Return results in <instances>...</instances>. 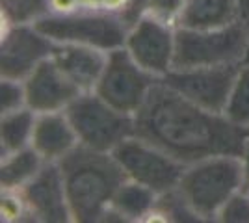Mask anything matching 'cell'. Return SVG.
<instances>
[{
    "mask_svg": "<svg viewBox=\"0 0 249 223\" xmlns=\"http://www.w3.org/2000/svg\"><path fill=\"white\" fill-rule=\"evenodd\" d=\"M136 136L166 151L180 164L216 154H240L248 130L225 114L208 112L160 80L134 116Z\"/></svg>",
    "mask_w": 249,
    "mask_h": 223,
    "instance_id": "obj_1",
    "label": "cell"
},
{
    "mask_svg": "<svg viewBox=\"0 0 249 223\" xmlns=\"http://www.w3.org/2000/svg\"><path fill=\"white\" fill-rule=\"evenodd\" d=\"M108 51L80 45V43H56L52 51V60L67 74L74 86L86 93L95 91L104 67L108 62Z\"/></svg>",
    "mask_w": 249,
    "mask_h": 223,
    "instance_id": "obj_14",
    "label": "cell"
},
{
    "mask_svg": "<svg viewBox=\"0 0 249 223\" xmlns=\"http://www.w3.org/2000/svg\"><path fill=\"white\" fill-rule=\"evenodd\" d=\"M177 30L171 24L142 13L128 28L123 47L143 69L162 80L175 67Z\"/></svg>",
    "mask_w": 249,
    "mask_h": 223,
    "instance_id": "obj_11",
    "label": "cell"
},
{
    "mask_svg": "<svg viewBox=\"0 0 249 223\" xmlns=\"http://www.w3.org/2000/svg\"><path fill=\"white\" fill-rule=\"evenodd\" d=\"M47 0H0V10L6 11L13 21H36L39 19Z\"/></svg>",
    "mask_w": 249,
    "mask_h": 223,
    "instance_id": "obj_24",
    "label": "cell"
},
{
    "mask_svg": "<svg viewBox=\"0 0 249 223\" xmlns=\"http://www.w3.org/2000/svg\"><path fill=\"white\" fill-rule=\"evenodd\" d=\"M240 10V17L244 22H249V0H236Z\"/></svg>",
    "mask_w": 249,
    "mask_h": 223,
    "instance_id": "obj_26",
    "label": "cell"
},
{
    "mask_svg": "<svg viewBox=\"0 0 249 223\" xmlns=\"http://www.w3.org/2000/svg\"><path fill=\"white\" fill-rule=\"evenodd\" d=\"M80 145L101 153H114L124 139L136 134L134 116L108 104L95 91H86L65 110Z\"/></svg>",
    "mask_w": 249,
    "mask_h": 223,
    "instance_id": "obj_5",
    "label": "cell"
},
{
    "mask_svg": "<svg viewBox=\"0 0 249 223\" xmlns=\"http://www.w3.org/2000/svg\"><path fill=\"white\" fill-rule=\"evenodd\" d=\"M78 145H80L78 136L65 110L37 114L32 136V147L41 154L45 162L60 164Z\"/></svg>",
    "mask_w": 249,
    "mask_h": 223,
    "instance_id": "obj_15",
    "label": "cell"
},
{
    "mask_svg": "<svg viewBox=\"0 0 249 223\" xmlns=\"http://www.w3.org/2000/svg\"><path fill=\"white\" fill-rule=\"evenodd\" d=\"M186 0H143V13L178 28Z\"/></svg>",
    "mask_w": 249,
    "mask_h": 223,
    "instance_id": "obj_23",
    "label": "cell"
},
{
    "mask_svg": "<svg viewBox=\"0 0 249 223\" xmlns=\"http://www.w3.org/2000/svg\"><path fill=\"white\" fill-rule=\"evenodd\" d=\"M37 114L32 108L0 114V156L32 145Z\"/></svg>",
    "mask_w": 249,
    "mask_h": 223,
    "instance_id": "obj_19",
    "label": "cell"
},
{
    "mask_svg": "<svg viewBox=\"0 0 249 223\" xmlns=\"http://www.w3.org/2000/svg\"><path fill=\"white\" fill-rule=\"evenodd\" d=\"M242 21L236 0H186L178 28L210 30Z\"/></svg>",
    "mask_w": 249,
    "mask_h": 223,
    "instance_id": "obj_17",
    "label": "cell"
},
{
    "mask_svg": "<svg viewBox=\"0 0 249 223\" xmlns=\"http://www.w3.org/2000/svg\"><path fill=\"white\" fill-rule=\"evenodd\" d=\"M34 22L54 43H80L108 52L123 47L130 28L121 17L101 13L49 15Z\"/></svg>",
    "mask_w": 249,
    "mask_h": 223,
    "instance_id": "obj_7",
    "label": "cell"
},
{
    "mask_svg": "<svg viewBox=\"0 0 249 223\" xmlns=\"http://www.w3.org/2000/svg\"><path fill=\"white\" fill-rule=\"evenodd\" d=\"M248 32H249V22H248ZM246 62H249V41H248V54H246Z\"/></svg>",
    "mask_w": 249,
    "mask_h": 223,
    "instance_id": "obj_28",
    "label": "cell"
},
{
    "mask_svg": "<svg viewBox=\"0 0 249 223\" xmlns=\"http://www.w3.org/2000/svg\"><path fill=\"white\" fill-rule=\"evenodd\" d=\"M248 134H249V128H248Z\"/></svg>",
    "mask_w": 249,
    "mask_h": 223,
    "instance_id": "obj_29",
    "label": "cell"
},
{
    "mask_svg": "<svg viewBox=\"0 0 249 223\" xmlns=\"http://www.w3.org/2000/svg\"><path fill=\"white\" fill-rule=\"evenodd\" d=\"M225 116L234 125L246 130L249 128V62L240 65L225 108Z\"/></svg>",
    "mask_w": 249,
    "mask_h": 223,
    "instance_id": "obj_20",
    "label": "cell"
},
{
    "mask_svg": "<svg viewBox=\"0 0 249 223\" xmlns=\"http://www.w3.org/2000/svg\"><path fill=\"white\" fill-rule=\"evenodd\" d=\"M242 160H244V168H246V181H248L249 179V134H248V141H246V147H244V153H242Z\"/></svg>",
    "mask_w": 249,
    "mask_h": 223,
    "instance_id": "obj_27",
    "label": "cell"
},
{
    "mask_svg": "<svg viewBox=\"0 0 249 223\" xmlns=\"http://www.w3.org/2000/svg\"><path fill=\"white\" fill-rule=\"evenodd\" d=\"M26 87L24 80L0 76V114H8L26 108Z\"/></svg>",
    "mask_w": 249,
    "mask_h": 223,
    "instance_id": "obj_22",
    "label": "cell"
},
{
    "mask_svg": "<svg viewBox=\"0 0 249 223\" xmlns=\"http://www.w3.org/2000/svg\"><path fill=\"white\" fill-rule=\"evenodd\" d=\"M248 41V22L244 21L210 30L178 28L173 69L240 65L246 62Z\"/></svg>",
    "mask_w": 249,
    "mask_h": 223,
    "instance_id": "obj_4",
    "label": "cell"
},
{
    "mask_svg": "<svg viewBox=\"0 0 249 223\" xmlns=\"http://www.w3.org/2000/svg\"><path fill=\"white\" fill-rule=\"evenodd\" d=\"M73 223H103L115 191L126 181L112 153L78 145L60 162Z\"/></svg>",
    "mask_w": 249,
    "mask_h": 223,
    "instance_id": "obj_2",
    "label": "cell"
},
{
    "mask_svg": "<svg viewBox=\"0 0 249 223\" xmlns=\"http://www.w3.org/2000/svg\"><path fill=\"white\" fill-rule=\"evenodd\" d=\"M246 168L240 154H216L188 164L177 186L197 222H218L219 212L244 188Z\"/></svg>",
    "mask_w": 249,
    "mask_h": 223,
    "instance_id": "obj_3",
    "label": "cell"
},
{
    "mask_svg": "<svg viewBox=\"0 0 249 223\" xmlns=\"http://www.w3.org/2000/svg\"><path fill=\"white\" fill-rule=\"evenodd\" d=\"M112 154L119 162L126 179L155 190L158 195L177 190L182 171L186 168L166 151L136 134L124 139Z\"/></svg>",
    "mask_w": 249,
    "mask_h": 223,
    "instance_id": "obj_9",
    "label": "cell"
},
{
    "mask_svg": "<svg viewBox=\"0 0 249 223\" xmlns=\"http://www.w3.org/2000/svg\"><path fill=\"white\" fill-rule=\"evenodd\" d=\"M0 222L2 223H32V212L22 190L0 188Z\"/></svg>",
    "mask_w": 249,
    "mask_h": 223,
    "instance_id": "obj_21",
    "label": "cell"
},
{
    "mask_svg": "<svg viewBox=\"0 0 249 223\" xmlns=\"http://www.w3.org/2000/svg\"><path fill=\"white\" fill-rule=\"evenodd\" d=\"M158 193L136 181H126L115 191L112 208L108 210L104 222H149L151 214L158 205ZM103 222V223H104Z\"/></svg>",
    "mask_w": 249,
    "mask_h": 223,
    "instance_id": "obj_16",
    "label": "cell"
},
{
    "mask_svg": "<svg viewBox=\"0 0 249 223\" xmlns=\"http://www.w3.org/2000/svg\"><path fill=\"white\" fill-rule=\"evenodd\" d=\"M218 222L221 223H249V195L242 190L223 206Z\"/></svg>",
    "mask_w": 249,
    "mask_h": 223,
    "instance_id": "obj_25",
    "label": "cell"
},
{
    "mask_svg": "<svg viewBox=\"0 0 249 223\" xmlns=\"http://www.w3.org/2000/svg\"><path fill=\"white\" fill-rule=\"evenodd\" d=\"M158 82L160 78L143 69L121 47L108 54V62L95 93L117 110L136 116Z\"/></svg>",
    "mask_w": 249,
    "mask_h": 223,
    "instance_id": "obj_6",
    "label": "cell"
},
{
    "mask_svg": "<svg viewBox=\"0 0 249 223\" xmlns=\"http://www.w3.org/2000/svg\"><path fill=\"white\" fill-rule=\"evenodd\" d=\"M240 65L173 69L162 80L182 97H186L188 101L196 103L197 106L205 108L208 112L225 114Z\"/></svg>",
    "mask_w": 249,
    "mask_h": 223,
    "instance_id": "obj_10",
    "label": "cell"
},
{
    "mask_svg": "<svg viewBox=\"0 0 249 223\" xmlns=\"http://www.w3.org/2000/svg\"><path fill=\"white\" fill-rule=\"evenodd\" d=\"M21 190L36 223H73L60 164L47 162Z\"/></svg>",
    "mask_w": 249,
    "mask_h": 223,
    "instance_id": "obj_12",
    "label": "cell"
},
{
    "mask_svg": "<svg viewBox=\"0 0 249 223\" xmlns=\"http://www.w3.org/2000/svg\"><path fill=\"white\" fill-rule=\"evenodd\" d=\"M54 45L34 21L17 22L0 10V76L24 80L51 58Z\"/></svg>",
    "mask_w": 249,
    "mask_h": 223,
    "instance_id": "obj_8",
    "label": "cell"
},
{
    "mask_svg": "<svg viewBox=\"0 0 249 223\" xmlns=\"http://www.w3.org/2000/svg\"><path fill=\"white\" fill-rule=\"evenodd\" d=\"M24 87L26 104L36 114L63 112L82 93L52 58L39 64L24 78Z\"/></svg>",
    "mask_w": 249,
    "mask_h": 223,
    "instance_id": "obj_13",
    "label": "cell"
},
{
    "mask_svg": "<svg viewBox=\"0 0 249 223\" xmlns=\"http://www.w3.org/2000/svg\"><path fill=\"white\" fill-rule=\"evenodd\" d=\"M47 162L36 149L28 145L0 156V188L21 190L43 170Z\"/></svg>",
    "mask_w": 249,
    "mask_h": 223,
    "instance_id": "obj_18",
    "label": "cell"
}]
</instances>
